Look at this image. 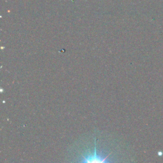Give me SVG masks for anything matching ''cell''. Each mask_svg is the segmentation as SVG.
<instances>
[{"mask_svg": "<svg viewBox=\"0 0 163 163\" xmlns=\"http://www.w3.org/2000/svg\"><path fill=\"white\" fill-rule=\"evenodd\" d=\"M94 152L88 153L86 155L82 156L81 161L82 162L85 163H103V162H110V161H108L109 155L106 156H103L101 154L98 153L97 151L96 147V141L94 139Z\"/></svg>", "mask_w": 163, "mask_h": 163, "instance_id": "6da1fadb", "label": "cell"}]
</instances>
